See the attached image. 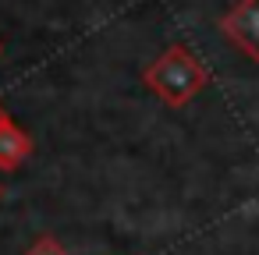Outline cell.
<instances>
[{
	"instance_id": "obj_6",
	"label": "cell",
	"mask_w": 259,
	"mask_h": 255,
	"mask_svg": "<svg viewBox=\"0 0 259 255\" xmlns=\"http://www.w3.org/2000/svg\"><path fill=\"white\" fill-rule=\"evenodd\" d=\"M0 57H4V39H0Z\"/></svg>"
},
{
	"instance_id": "obj_3",
	"label": "cell",
	"mask_w": 259,
	"mask_h": 255,
	"mask_svg": "<svg viewBox=\"0 0 259 255\" xmlns=\"http://www.w3.org/2000/svg\"><path fill=\"white\" fill-rule=\"evenodd\" d=\"M36 142L25 128H18L15 121H8L0 128V170H18L29 156H32Z\"/></svg>"
},
{
	"instance_id": "obj_4",
	"label": "cell",
	"mask_w": 259,
	"mask_h": 255,
	"mask_svg": "<svg viewBox=\"0 0 259 255\" xmlns=\"http://www.w3.org/2000/svg\"><path fill=\"white\" fill-rule=\"evenodd\" d=\"M25 255H68V248H64L54 234H39V237L25 248Z\"/></svg>"
},
{
	"instance_id": "obj_5",
	"label": "cell",
	"mask_w": 259,
	"mask_h": 255,
	"mask_svg": "<svg viewBox=\"0 0 259 255\" xmlns=\"http://www.w3.org/2000/svg\"><path fill=\"white\" fill-rule=\"evenodd\" d=\"M8 121H11V114H8V110H4V103H0V128H4V124H8Z\"/></svg>"
},
{
	"instance_id": "obj_7",
	"label": "cell",
	"mask_w": 259,
	"mask_h": 255,
	"mask_svg": "<svg viewBox=\"0 0 259 255\" xmlns=\"http://www.w3.org/2000/svg\"><path fill=\"white\" fill-rule=\"evenodd\" d=\"M0 198H4V184H0Z\"/></svg>"
},
{
	"instance_id": "obj_1",
	"label": "cell",
	"mask_w": 259,
	"mask_h": 255,
	"mask_svg": "<svg viewBox=\"0 0 259 255\" xmlns=\"http://www.w3.org/2000/svg\"><path fill=\"white\" fill-rule=\"evenodd\" d=\"M142 85L163 107L181 110L209 85V68L195 57L188 43H170L160 57H153L142 68Z\"/></svg>"
},
{
	"instance_id": "obj_2",
	"label": "cell",
	"mask_w": 259,
	"mask_h": 255,
	"mask_svg": "<svg viewBox=\"0 0 259 255\" xmlns=\"http://www.w3.org/2000/svg\"><path fill=\"white\" fill-rule=\"evenodd\" d=\"M217 25L234 50L259 64V0H234V8L224 11Z\"/></svg>"
}]
</instances>
